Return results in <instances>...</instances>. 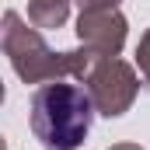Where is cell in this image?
<instances>
[{
  "label": "cell",
  "mask_w": 150,
  "mask_h": 150,
  "mask_svg": "<svg viewBox=\"0 0 150 150\" xmlns=\"http://www.w3.org/2000/svg\"><path fill=\"white\" fill-rule=\"evenodd\" d=\"M91 126V101L80 87L45 84L32 94V129L45 150H74Z\"/></svg>",
  "instance_id": "obj_1"
}]
</instances>
